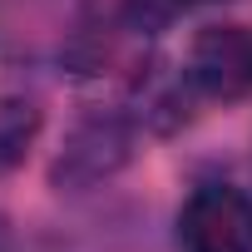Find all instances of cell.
Returning <instances> with one entry per match:
<instances>
[{"label": "cell", "mask_w": 252, "mask_h": 252, "mask_svg": "<svg viewBox=\"0 0 252 252\" xmlns=\"http://www.w3.org/2000/svg\"><path fill=\"white\" fill-rule=\"evenodd\" d=\"M183 252H252V198L227 183H203L178 213Z\"/></svg>", "instance_id": "cell-1"}, {"label": "cell", "mask_w": 252, "mask_h": 252, "mask_svg": "<svg viewBox=\"0 0 252 252\" xmlns=\"http://www.w3.org/2000/svg\"><path fill=\"white\" fill-rule=\"evenodd\" d=\"M188 84L208 99H247L252 94V30L247 25H208L188 50Z\"/></svg>", "instance_id": "cell-2"}, {"label": "cell", "mask_w": 252, "mask_h": 252, "mask_svg": "<svg viewBox=\"0 0 252 252\" xmlns=\"http://www.w3.org/2000/svg\"><path fill=\"white\" fill-rule=\"evenodd\" d=\"M124 158H129V129L119 119H84L55 163V183L60 188H89V183L109 178Z\"/></svg>", "instance_id": "cell-3"}, {"label": "cell", "mask_w": 252, "mask_h": 252, "mask_svg": "<svg viewBox=\"0 0 252 252\" xmlns=\"http://www.w3.org/2000/svg\"><path fill=\"white\" fill-rule=\"evenodd\" d=\"M35 134H40V109L30 99H0V173L25 163Z\"/></svg>", "instance_id": "cell-4"}, {"label": "cell", "mask_w": 252, "mask_h": 252, "mask_svg": "<svg viewBox=\"0 0 252 252\" xmlns=\"http://www.w3.org/2000/svg\"><path fill=\"white\" fill-rule=\"evenodd\" d=\"M183 5H203V0H129V10H134L139 25H158V20H168L173 10H183Z\"/></svg>", "instance_id": "cell-5"}]
</instances>
